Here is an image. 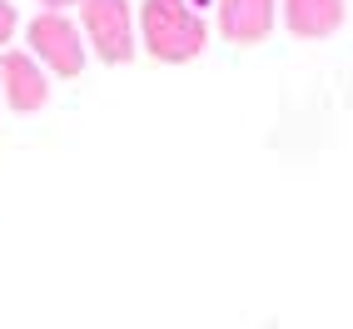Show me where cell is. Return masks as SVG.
<instances>
[{
	"mask_svg": "<svg viewBox=\"0 0 353 329\" xmlns=\"http://www.w3.org/2000/svg\"><path fill=\"white\" fill-rule=\"evenodd\" d=\"M219 10V35L229 45H264L274 30L279 0H214Z\"/></svg>",
	"mask_w": 353,
	"mask_h": 329,
	"instance_id": "cell-5",
	"label": "cell"
},
{
	"mask_svg": "<svg viewBox=\"0 0 353 329\" xmlns=\"http://www.w3.org/2000/svg\"><path fill=\"white\" fill-rule=\"evenodd\" d=\"M26 40H30V55L45 65V70H55V75L65 80H75L90 50H85V40H80V26L70 15H50V10H40L30 26H26Z\"/></svg>",
	"mask_w": 353,
	"mask_h": 329,
	"instance_id": "cell-2",
	"label": "cell"
},
{
	"mask_svg": "<svg viewBox=\"0 0 353 329\" xmlns=\"http://www.w3.org/2000/svg\"><path fill=\"white\" fill-rule=\"evenodd\" d=\"M80 26H85V40L95 45V55L105 65L134 60V10H130V0H85Z\"/></svg>",
	"mask_w": 353,
	"mask_h": 329,
	"instance_id": "cell-3",
	"label": "cell"
},
{
	"mask_svg": "<svg viewBox=\"0 0 353 329\" xmlns=\"http://www.w3.org/2000/svg\"><path fill=\"white\" fill-rule=\"evenodd\" d=\"M343 20H348L343 0H284V26L299 40H328L343 30Z\"/></svg>",
	"mask_w": 353,
	"mask_h": 329,
	"instance_id": "cell-6",
	"label": "cell"
},
{
	"mask_svg": "<svg viewBox=\"0 0 353 329\" xmlns=\"http://www.w3.org/2000/svg\"><path fill=\"white\" fill-rule=\"evenodd\" d=\"M15 30H20V10L10 6V0H0V45H10Z\"/></svg>",
	"mask_w": 353,
	"mask_h": 329,
	"instance_id": "cell-7",
	"label": "cell"
},
{
	"mask_svg": "<svg viewBox=\"0 0 353 329\" xmlns=\"http://www.w3.org/2000/svg\"><path fill=\"white\" fill-rule=\"evenodd\" d=\"M0 95H6L10 110L20 115H35L50 105V75H45V65L26 50H6L0 55Z\"/></svg>",
	"mask_w": 353,
	"mask_h": 329,
	"instance_id": "cell-4",
	"label": "cell"
},
{
	"mask_svg": "<svg viewBox=\"0 0 353 329\" xmlns=\"http://www.w3.org/2000/svg\"><path fill=\"white\" fill-rule=\"evenodd\" d=\"M134 30H139L145 55L159 65H184V60L204 55V45H209V26L190 0H139Z\"/></svg>",
	"mask_w": 353,
	"mask_h": 329,
	"instance_id": "cell-1",
	"label": "cell"
},
{
	"mask_svg": "<svg viewBox=\"0 0 353 329\" xmlns=\"http://www.w3.org/2000/svg\"><path fill=\"white\" fill-rule=\"evenodd\" d=\"M40 6L50 10V15H65V6H85V0H40Z\"/></svg>",
	"mask_w": 353,
	"mask_h": 329,
	"instance_id": "cell-8",
	"label": "cell"
}]
</instances>
